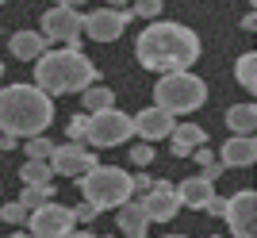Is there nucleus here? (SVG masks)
I'll use <instances>...</instances> for the list:
<instances>
[{
	"mask_svg": "<svg viewBox=\"0 0 257 238\" xmlns=\"http://www.w3.org/2000/svg\"><path fill=\"white\" fill-rule=\"evenodd\" d=\"M0 4H4V0H0Z\"/></svg>",
	"mask_w": 257,
	"mask_h": 238,
	"instance_id": "nucleus-39",
	"label": "nucleus"
},
{
	"mask_svg": "<svg viewBox=\"0 0 257 238\" xmlns=\"http://www.w3.org/2000/svg\"><path fill=\"white\" fill-rule=\"evenodd\" d=\"M96 215H100V211H96L92 204H88V200H85V204H77V207H73V219H77V223H92Z\"/></svg>",
	"mask_w": 257,
	"mask_h": 238,
	"instance_id": "nucleus-29",
	"label": "nucleus"
},
{
	"mask_svg": "<svg viewBox=\"0 0 257 238\" xmlns=\"http://www.w3.org/2000/svg\"><path fill=\"white\" fill-rule=\"evenodd\" d=\"M77 192L85 196L96 211H115L123 200L135 196V188H131V173H123L115 165H100L96 162L92 169H85V173L77 177Z\"/></svg>",
	"mask_w": 257,
	"mask_h": 238,
	"instance_id": "nucleus-4",
	"label": "nucleus"
},
{
	"mask_svg": "<svg viewBox=\"0 0 257 238\" xmlns=\"http://www.w3.org/2000/svg\"><path fill=\"white\" fill-rule=\"evenodd\" d=\"M211 192H215V181H207V177H188V181H181V188H177L181 207H200V211H204V204L211 200Z\"/></svg>",
	"mask_w": 257,
	"mask_h": 238,
	"instance_id": "nucleus-18",
	"label": "nucleus"
},
{
	"mask_svg": "<svg viewBox=\"0 0 257 238\" xmlns=\"http://www.w3.org/2000/svg\"><path fill=\"white\" fill-rule=\"evenodd\" d=\"M50 150H54V142L46 139V135H31V139H27V158H35V162H46Z\"/></svg>",
	"mask_w": 257,
	"mask_h": 238,
	"instance_id": "nucleus-24",
	"label": "nucleus"
},
{
	"mask_svg": "<svg viewBox=\"0 0 257 238\" xmlns=\"http://www.w3.org/2000/svg\"><path fill=\"white\" fill-rule=\"evenodd\" d=\"M8 238H31V230H16V234H8Z\"/></svg>",
	"mask_w": 257,
	"mask_h": 238,
	"instance_id": "nucleus-35",
	"label": "nucleus"
},
{
	"mask_svg": "<svg viewBox=\"0 0 257 238\" xmlns=\"http://www.w3.org/2000/svg\"><path fill=\"white\" fill-rule=\"evenodd\" d=\"M223 219L234 238H257V192L253 188H238L223 207Z\"/></svg>",
	"mask_w": 257,
	"mask_h": 238,
	"instance_id": "nucleus-8",
	"label": "nucleus"
},
{
	"mask_svg": "<svg viewBox=\"0 0 257 238\" xmlns=\"http://www.w3.org/2000/svg\"><path fill=\"white\" fill-rule=\"evenodd\" d=\"M165 238H188V234H165Z\"/></svg>",
	"mask_w": 257,
	"mask_h": 238,
	"instance_id": "nucleus-36",
	"label": "nucleus"
},
{
	"mask_svg": "<svg viewBox=\"0 0 257 238\" xmlns=\"http://www.w3.org/2000/svg\"><path fill=\"white\" fill-rule=\"evenodd\" d=\"M223 207H226V200L219 192H211V200L204 204V211H211V215H223Z\"/></svg>",
	"mask_w": 257,
	"mask_h": 238,
	"instance_id": "nucleus-31",
	"label": "nucleus"
},
{
	"mask_svg": "<svg viewBox=\"0 0 257 238\" xmlns=\"http://www.w3.org/2000/svg\"><path fill=\"white\" fill-rule=\"evenodd\" d=\"M8 46H12V54L20 58V62H35V58L50 46V39H46L43 31H16L8 39Z\"/></svg>",
	"mask_w": 257,
	"mask_h": 238,
	"instance_id": "nucleus-17",
	"label": "nucleus"
},
{
	"mask_svg": "<svg viewBox=\"0 0 257 238\" xmlns=\"http://www.w3.org/2000/svg\"><path fill=\"white\" fill-rule=\"evenodd\" d=\"M85 127H88V115H73V119H69V131H65V135H69L73 142H81V139H85Z\"/></svg>",
	"mask_w": 257,
	"mask_h": 238,
	"instance_id": "nucleus-28",
	"label": "nucleus"
},
{
	"mask_svg": "<svg viewBox=\"0 0 257 238\" xmlns=\"http://www.w3.org/2000/svg\"><path fill=\"white\" fill-rule=\"evenodd\" d=\"M177 119L169 115L165 108H142L139 115H131V127H135V135H142V142H158V139H169V131Z\"/></svg>",
	"mask_w": 257,
	"mask_h": 238,
	"instance_id": "nucleus-13",
	"label": "nucleus"
},
{
	"mask_svg": "<svg viewBox=\"0 0 257 238\" xmlns=\"http://www.w3.org/2000/svg\"><path fill=\"white\" fill-rule=\"evenodd\" d=\"M54 196V188L50 184H23V196H20V204L31 211V207H39V204H46Z\"/></svg>",
	"mask_w": 257,
	"mask_h": 238,
	"instance_id": "nucleus-23",
	"label": "nucleus"
},
{
	"mask_svg": "<svg viewBox=\"0 0 257 238\" xmlns=\"http://www.w3.org/2000/svg\"><path fill=\"white\" fill-rule=\"evenodd\" d=\"M169 142H173V154H177V158H188L196 146H204V142H207V131L200 127V123H181V127L173 123Z\"/></svg>",
	"mask_w": 257,
	"mask_h": 238,
	"instance_id": "nucleus-15",
	"label": "nucleus"
},
{
	"mask_svg": "<svg viewBox=\"0 0 257 238\" xmlns=\"http://www.w3.org/2000/svg\"><path fill=\"white\" fill-rule=\"evenodd\" d=\"M161 0H135V8H131V16H142V20H154V16H161Z\"/></svg>",
	"mask_w": 257,
	"mask_h": 238,
	"instance_id": "nucleus-25",
	"label": "nucleus"
},
{
	"mask_svg": "<svg viewBox=\"0 0 257 238\" xmlns=\"http://www.w3.org/2000/svg\"><path fill=\"white\" fill-rule=\"evenodd\" d=\"M50 177H54V169H50L46 162L27 158V162L20 165V181H23V184H50Z\"/></svg>",
	"mask_w": 257,
	"mask_h": 238,
	"instance_id": "nucleus-20",
	"label": "nucleus"
},
{
	"mask_svg": "<svg viewBox=\"0 0 257 238\" xmlns=\"http://www.w3.org/2000/svg\"><path fill=\"white\" fill-rule=\"evenodd\" d=\"M73 227H77L73 207L54 204V200H46V204L27 211V230H31V238H65Z\"/></svg>",
	"mask_w": 257,
	"mask_h": 238,
	"instance_id": "nucleus-7",
	"label": "nucleus"
},
{
	"mask_svg": "<svg viewBox=\"0 0 257 238\" xmlns=\"http://www.w3.org/2000/svg\"><path fill=\"white\" fill-rule=\"evenodd\" d=\"M219 162H223V169H249V165L257 162V142H253V135H234V139H226Z\"/></svg>",
	"mask_w": 257,
	"mask_h": 238,
	"instance_id": "nucleus-14",
	"label": "nucleus"
},
{
	"mask_svg": "<svg viewBox=\"0 0 257 238\" xmlns=\"http://www.w3.org/2000/svg\"><path fill=\"white\" fill-rule=\"evenodd\" d=\"M43 35L54 39V43H65V46H81V12L77 8H50L43 16Z\"/></svg>",
	"mask_w": 257,
	"mask_h": 238,
	"instance_id": "nucleus-10",
	"label": "nucleus"
},
{
	"mask_svg": "<svg viewBox=\"0 0 257 238\" xmlns=\"http://www.w3.org/2000/svg\"><path fill=\"white\" fill-rule=\"evenodd\" d=\"M211 238H219V234H211Z\"/></svg>",
	"mask_w": 257,
	"mask_h": 238,
	"instance_id": "nucleus-38",
	"label": "nucleus"
},
{
	"mask_svg": "<svg viewBox=\"0 0 257 238\" xmlns=\"http://www.w3.org/2000/svg\"><path fill=\"white\" fill-rule=\"evenodd\" d=\"M46 165H50L58 177H81L85 169H92V165H96V154L85 150L81 142H65V146H54V150H50Z\"/></svg>",
	"mask_w": 257,
	"mask_h": 238,
	"instance_id": "nucleus-12",
	"label": "nucleus"
},
{
	"mask_svg": "<svg viewBox=\"0 0 257 238\" xmlns=\"http://www.w3.org/2000/svg\"><path fill=\"white\" fill-rule=\"evenodd\" d=\"M0 219H4V223H27V207H23L20 200H16V204H4Z\"/></svg>",
	"mask_w": 257,
	"mask_h": 238,
	"instance_id": "nucleus-27",
	"label": "nucleus"
},
{
	"mask_svg": "<svg viewBox=\"0 0 257 238\" xmlns=\"http://www.w3.org/2000/svg\"><path fill=\"white\" fill-rule=\"evenodd\" d=\"M65 238H96V234H88V230H77V227H73V230H69Z\"/></svg>",
	"mask_w": 257,
	"mask_h": 238,
	"instance_id": "nucleus-32",
	"label": "nucleus"
},
{
	"mask_svg": "<svg viewBox=\"0 0 257 238\" xmlns=\"http://www.w3.org/2000/svg\"><path fill=\"white\" fill-rule=\"evenodd\" d=\"M0 77H4V62H0Z\"/></svg>",
	"mask_w": 257,
	"mask_h": 238,
	"instance_id": "nucleus-37",
	"label": "nucleus"
},
{
	"mask_svg": "<svg viewBox=\"0 0 257 238\" xmlns=\"http://www.w3.org/2000/svg\"><path fill=\"white\" fill-rule=\"evenodd\" d=\"M131 162L139 165V169H146V165L154 162V142H139V146H131Z\"/></svg>",
	"mask_w": 257,
	"mask_h": 238,
	"instance_id": "nucleus-26",
	"label": "nucleus"
},
{
	"mask_svg": "<svg viewBox=\"0 0 257 238\" xmlns=\"http://www.w3.org/2000/svg\"><path fill=\"white\" fill-rule=\"evenodd\" d=\"M142 211L154 219V223H169L177 211H181V196H177V184L169 181H154L146 192H142Z\"/></svg>",
	"mask_w": 257,
	"mask_h": 238,
	"instance_id": "nucleus-11",
	"label": "nucleus"
},
{
	"mask_svg": "<svg viewBox=\"0 0 257 238\" xmlns=\"http://www.w3.org/2000/svg\"><path fill=\"white\" fill-rule=\"evenodd\" d=\"M115 211H119V227H123V234H127V238H146L150 215L142 211V204H139V200H123V204H119Z\"/></svg>",
	"mask_w": 257,
	"mask_h": 238,
	"instance_id": "nucleus-16",
	"label": "nucleus"
},
{
	"mask_svg": "<svg viewBox=\"0 0 257 238\" xmlns=\"http://www.w3.org/2000/svg\"><path fill=\"white\" fill-rule=\"evenodd\" d=\"M234 77H238V85L246 88V92H253V88H257V54H242V58H238Z\"/></svg>",
	"mask_w": 257,
	"mask_h": 238,
	"instance_id": "nucleus-22",
	"label": "nucleus"
},
{
	"mask_svg": "<svg viewBox=\"0 0 257 238\" xmlns=\"http://www.w3.org/2000/svg\"><path fill=\"white\" fill-rule=\"evenodd\" d=\"M96 65L88 62L77 46H62V50H50L46 46L43 54L35 58V85L50 92V96H65V92H81L96 81Z\"/></svg>",
	"mask_w": 257,
	"mask_h": 238,
	"instance_id": "nucleus-3",
	"label": "nucleus"
},
{
	"mask_svg": "<svg viewBox=\"0 0 257 238\" xmlns=\"http://www.w3.org/2000/svg\"><path fill=\"white\" fill-rule=\"evenodd\" d=\"M204 100H207V85L196 73H188V69H169V73L154 85V104L165 108L173 119L196 111Z\"/></svg>",
	"mask_w": 257,
	"mask_h": 238,
	"instance_id": "nucleus-5",
	"label": "nucleus"
},
{
	"mask_svg": "<svg viewBox=\"0 0 257 238\" xmlns=\"http://www.w3.org/2000/svg\"><path fill=\"white\" fill-rule=\"evenodd\" d=\"M131 135H135L131 115H127V111H119L115 104H111V108H100V111H88L85 139L92 142V146H119V142H127Z\"/></svg>",
	"mask_w": 257,
	"mask_h": 238,
	"instance_id": "nucleus-6",
	"label": "nucleus"
},
{
	"mask_svg": "<svg viewBox=\"0 0 257 238\" xmlns=\"http://www.w3.org/2000/svg\"><path fill=\"white\" fill-rule=\"evenodd\" d=\"M54 119V100L39 85H8L0 88V131L12 139L43 135Z\"/></svg>",
	"mask_w": 257,
	"mask_h": 238,
	"instance_id": "nucleus-2",
	"label": "nucleus"
},
{
	"mask_svg": "<svg viewBox=\"0 0 257 238\" xmlns=\"http://www.w3.org/2000/svg\"><path fill=\"white\" fill-rule=\"evenodd\" d=\"M131 23V12L123 8H96L81 16V31H88V39H96V43H115L119 35L127 31Z\"/></svg>",
	"mask_w": 257,
	"mask_h": 238,
	"instance_id": "nucleus-9",
	"label": "nucleus"
},
{
	"mask_svg": "<svg viewBox=\"0 0 257 238\" xmlns=\"http://www.w3.org/2000/svg\"><path fill=\"white\" fill-rule=\"evenodd\" d=\"M107 8H127V0H107Z\"/></svg>",
	"mask_w": 257,
	"mask_h": 238,
	"instance_id": "nucleus-34",
	"label": "nucleus"
},
{
	"mask_svg": "<svg viewBox=\"0 0 257 238\" xmlns=\"http://www.w3.org/2000/svg\"><path fill=\"white\" fill-rule=\"evenodd\" d=\"M200 177H207V181H219V177H223V162H219V158H215V162H207L204 169H200Z\"/></svg>",
	"mask_w": 257,
	"mask_h": 238,
	"instance_id": "nucleus-30",
	"label": "nucleus"
},
{
	"mask_svg": "<svg viewBox=\"0 0 257 238\" xmlns=\"http://www.w3.org/2000/svg\"><path fill=\"white\" fill-rule=\"evenodd\" d=\"M135 54L146 69H188L200 58V35L184 23H150L135 43Z\"/></svg>",
	"mask_w": 257,
	"mask_h": 238,
	"instance_id": "nucleus-1",
	"label": "nucleus"
},
{
	"mask_svg": "<svg viewBox=\"0 0 257 238\" xmlns=\"http://www.w3.org/2000/svg\"><path fill=\"white\" fill-rule=\"evenodd\" d=\"M111 88H104V85H88V88H81V104H85V111H100V108H111Z\"/></svg>",
	"mask_w": 257,
	"mask_h": 238,
	"instance_id": "nucleus-21",
	"label": "nucleus"
},
{
	"mask_svg": "<svg viewBox=\"0 0 257 238\" xmlns=\"http://www.w3.org/2000/svg\"><path fill=\"white\" fill-rule=\"evenodd\" d=\"M54 4H65V8H81L85 0H54Z\"/></svg>",
	"mask_w": 257,
	"mask_h": 238,
	"instance_id": "nucleus-33",
	"label": "nucleus"
},
{
	"mask_svg": "<svg viewBox=\"0 0 257 238\" xmlns=\"http://www.w3.org/2000/svg\"><path fill=\"white\" fill-rule=\"evenodd\" d=\"M226 127L234 131V135H253V127H257V108H253V104H234V108L226 111Z\"/></svg>",
	"mask_w": 257,
	"mask_h": 238,
	"instance_id": "nucleus-19",
	"label": "nucleus"
}]
</instances>
